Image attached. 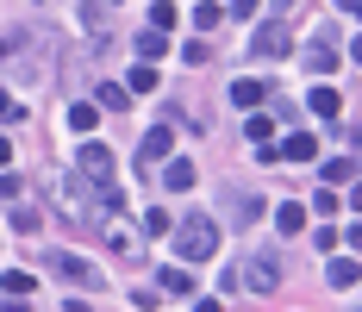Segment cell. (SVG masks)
I'll list each match as a JSON object with an SVG mask.
<instances>
[{
  "label": "cell",
  "instance_id": "obj_13",
  "mask_svg": "<svg viewBox=\"0 0 362 312\" xmlns=\"http://www.w3.org/2000/svg\"><path fill=\"white\" fill-rule=\"evenodd\" d=\"M218 19H225V6H213V0H200V6H194V25H200V37L213 32Z\"/></svg>",
  "mask_w": 362,
  "mask_h": 312
},
{
  "label": "cell",
  "instance_id": "obj_5",
  "mask_svg": "<svg viewBox=\"0 0 362 312\" xmlns=\"http://www.w3.org/2000/svg\"><path fill=\"white\" fill-rule=\"evenodd\" d=\"M169 144H175V138H169V125H150V132H144V169H156V163L169 156Z\"/></svg>",
  "mask_w": 362,
  "mask_h": 312
},
{
  "label": "cell",
  "instance_id": "obj_32",
  "mask_svg": "<svg viewBox=\"0 0 362 312\" xmlns=\"http://www.w3.org/2000/svg\"><path fill=\"white\" fill-rule=\"evenodd\" d=\"M107 6H119V0H107Z\"/></svg>",
  "mask_w": 362,
  "mask_h": 312
},
{
  "label": "cell",
  "instance_id": "obj_18",
  "mask_svg": "<svg viewBox=\"0 0 362 312\" xmlns=\"http://www.w3.org/2000/svg\"><path fill=\"white\" fill-rule=\"evenodd\" d=\"M356 175V156H331L325 163V181H350Z\"/></svg>",
  "mask_w": 362,
  "mask_h": 312
},
{
  "label": "cell",
  "instance_id": "obj_6",
  "mask_svg": "<svg viewBox=\"0 0 362 312\" xmlns=\"http://www.w3.org/2000/svg\"><path fill=\"white\" fill-rule=\"evenodd\" d=\"M337 63H344V57H337V44H325V37H319L313 50H306V69H313V75H331Z\"/></svg>",
  "mask_w": 362,
  "mask_h": 312
},
{
  "label": "cell",
  "instance_id": "obj_10",
  "mask_svg": "<svg viewBox=\"0 0 362 312\" xmlns=\"http://www.w3.org/2000/svg\"><path fill=\"white\" fill-rule=\"evenodd\" d=\"M94 119H100V106H94V100H81V106H69V132H81V138H88V132H94Z\"/></svg>",
  "mask_w": 362,
  "mask_h": 312
},
{
  "label": "cell",
  "instance_id": "obj_27",
  "mask_svg": "<svg viewBox=\"0 0 362 312\" xmlns=\"http://www.w3.org/2000/svg\"><path fill=\"white\" fill-rule=\"evenodd\" d=\"M337 13H356V19H362V0H337Z\"/></svg>",
  "mask_w": 362,
  "mask_h": 312
},
{
  "label": "cell",
  "instance_id": "obj_14",
  "mask_svg": "<svg viewBox=\"0 0 362 312\" xmlns=\"http://www.w3.org/2000/svg\"><path fill=\"white\" fill-rule=\"evenodd\" d=\"M356 262H350V256H337V262H331V287H356Z\"/></svg>",
  "mask_w": 362,
  "mask_h": 312
},
{
  "label": "cell",
  "instance_id": "obj_29",
  "mask_svg": "<svg viewBox=\"0 0 362 312\" xmlns=\"http://www.w3.org/2000/svg\"><path fill=\"white\" fill-rule=\"evenodd\" d=\"M350 207H356V212H362V181H356V194H350Z\"/></svg>",
  "mask_w": 362,
  "mask_h": 312
},
{
  "label": "cell",
  "instance_id": "obj_19",
  "mask_svg": "<svg viewBox=\"0 0 362 312\" xmlns=\"http://www.w3.org/2000/svg\"><path fill=\"white\" fill-rule=\"evenodd\" d=\"M57 269H63L69 281H94V269H88V262H75V256H57Z\"/></svg>",
  "mask_w": 362,
  "mask_h": 312
},
{
  "label": "cell",
  "instance_id": "obj_21",
  "mask_svg": "<svg viewBox=\"0 0 362 312\" xmlns=\"http://www.w3.org/2000/svg\"><path fill=\"white\" fill-rule=\"evenodd\" d=\"M150 25H156V32H169V25H175V6H169V0H156V6H150Z\"/></svg>",
  "mask_w": 362,
  "mask_h": 312
},
{
  "label": "cell",
  "instance_id": "obj_1",
  "mask_svg": "<svg viewBox=\"0 0 362 312\" xmlns=\"http://www.w3.org/2000/svg\"><path fill=\"white\" fill-rule=\"evenodd\" d=\"M175 256L181 262H213L218 256V225L206 219V212H187L175 225Z\"/></svg>",
  "mask_w": 362,
  "mask_h": 312
},
{
  "label": "cell",
  "instance_id": "obj_4",
  "mask_svg": "<svg viewBox=\"0 0 362 312\" xmlns=\"http://www.w3.org/2000/svg\"><path fill=\"white\" fill-rule=\"evenodd\" d=\"M275 281H281V269H275V262H244V287H256V294H275Z\"/></svg>",
  "mask_w": 362,
  "mask_h": 312
},
{
  "label": "cell",
  "instance_id": "obj_3",
  "mask_svg": "<svg viewBox=\"0 0 362 312\" xmlns=\"http://www.w3.org/2000/svg\"><path fill=\"white\" fill-rule=\"evenodd\" d=\"M250 50H262V57H288V25H256Z\"/></svg>",
  "mask_w": 362,
  "mask_h": 312
},
{
  "label": "cell",
  "instance_id": "obj_8",
  "mask_svg": "<svg viewBox=\"0 0 362 312\" xmlns=\"http://www.w3.org/2000/svg\"><path fill=\"white\" fill-rule=\"evenodd\" d=\"M163 181H169V194H187V187H194V163H187V156H175V163L163 169Z\"/></svg>",
  "mask_w": 362,
  "mask_h": 312
},
{
  "label": "cell",
  "instance_id": "obj_22",
  "mask_svg": "<svg viewBox=\"0 0 362 312\" xmlns=\"http://www.w3.org/2000/svg\"><path fill=\"white\" fill-rule=\"evenodd\" d=\"M144 225H150V238H163V231H169V212H163V207H150V212H144Z\"/></svg>",
  "mask_w": 362,
  "mask_h": 312
},
{
  "label": "cell",
  "instance_id": "obj_23",
  "mask_svg": "<svg viewBox=\"0 0 362 312\" xmlns=\"http://www.w3.org/2000/svg\"><path fill=\"white\" fill-rule=\"evenodd\" d=\"M100 100H107V106H132V88H112V81H107V88H100Z\"/></svg>",
  "mask_w": 362,
  "mask_h": 312
},
{
  "label": "cell",
  "instance_id": "obj_30",
  "mask_svg": "<svg viewBox=\"0 0 362 312\" xmlns=\"http://www.w3.org/2000/svg\"><path fill=\"white\" fill-rule=\"evenodd\" d=\"M6 156H13V150H6V138H0V169H6Z\"/></svg>",
  "mask_w": 362,
  "mask_h": 312
},
{
  "label": "cell",
  "instance_id": "obj_17",
  "mask_svg": "<svg viewBox=\"0 0 362 312\" xmlns=\"http://www.w3.org/2000/svg\"><path fill=\"white\" fill-rule=\"evenodd\" d=\"M269 138H275V125H269L262 112H250V144H256V150H269Z\"/></svg>",
  "mask_w": 362,
  "mask_h": 312
},
{
  "label": "cell",
  "instance_id": "obj_24",
  "mask_svg": "<svg viewBox=\"0 0 362 312\" xmlns=\"http://www.w3.org/2000/svg\"><path fill=\"white\" fill-rule=\"evenodd\" d=\"M6 200H19V181H13V175H0V207H6Z\"/></svg>",
  "mask_w": 362,
  "mask_h": 312
},
{
  "label": "cell",
  "instance_id": "obj_25",
  "mask_svg": "<svg viewBox=\"0 0 362 312\" xmlns=\"http://www.w3.org/2000/svg\"><path fill=\"white\" fill-rule=\"evenodd\" d=\"M231 19H256V0H231Z\"/></svg>",
  "mask_w": 362,
  "mask_h": 312
},
{
  "label": "cell",
  "instance_id": "obj_9",
  "mask_svg": "<svg viewBox=\"0 0 362 312\" xmlns=\"http://www.w3.org/2000/svg\"><path fill=\"white\" fill-rule=\"evenodd\" d=\"M313 112H319V119H337V112H344V94H337V88H313Z\"/></svg>",
  "mask_w": 362,
  "mask_h": 312
},
{
  "label": "cell",
  "instance_id": "obj_2",
  "mask_svg": "<svg viewBox=\"0 0 362 312\" xmlns=\"http://www.w3.org/2000/svg\"><path fill=\"white\" fill-rule=\"evenodd\" d=\"M81 175L100 181V187H112V150L107 144H81Z\"/></svg>",
  "mask_w": 362,
  "mask_h": 312
},
{
  "label": "cell",
  "instance_id": "obj_7",
  "mask_svg": "<svg viewBox=\"0 0 362 312\" xmlns=\"http://www.w3.org/2000/svg\"><path fill=\"white\" fill-rule=\"evenodd\" d=\"M275 156H293V163H313V156H319V138H313V132H293V138L281 144Z\"/></svg>",
  "mask_w": 362,
  "mask_h": 312
},
{
  "label": "cell",
  "instance_id": "obj_20",
  "mask_svg": "<svg viewBox=\"0 0 362 312\" xmlns=\"http://www.w3.org/2000/svg\"><path fill=\"white\" fill-rule=\"evenodd\" d=\"M156 281H163L169 294H187V287H194V281H187V269H163V275H156Z\"/></svg>",
  "mask_w": 362,
  "mask_h": 312
},
{
  "label": "cell",
  "instance_id": "obj_11",
  "mask_svg": "<svg viewBox=\"0 0 362 312\" xmlns=\"http://www.w3.org/2000/svg\"><path fill=\"white\" fill-rule=\"evenodd\" d=\"M231 100H238V106H250V112H256V106L269 100V88H262V81H238V88H231Z\"/></svg>",
  "mask_w": 362,
  "mask_h": 312
},
{
  "label": "cell",
  "instance_id": "obj_31",
  "mask_svg": "<svg viewBox=\"0 0 362 312\" xmlns=\"http://www.w3.org/2000/svg\"><path fill=\"white\" fill-rule=\"evenodd\" d=\"M350 57H356V63H362V37H356V44H350Z\"/></svg>",
  "mask_w": 362,
  "mask_h": 312
},
{
  "label": "cell",
  "instance_id": "obj_26",
  "mask_svg": "<svg viewBox=\"0 0 362 312\" xmlns=\"http://www.w3.org/2000/svg\"><path fill=\"white\" fill-rule=\"evenodd\" d=\"M0 119H19V100H13L6 88H0Z\"/></svg>",
  "mask_w": 362,
  "mask_h": 312
},
{
  "label": "cell",
  "instance_id": "obj_16",
  "mask_svg": "<svg viewBox=\"0 0 362 312\" xmlns=\"http://www.w3.org/2000/svg\"><path fill=\"white\" fill-rule=\"evenodd\" d=\"M132 94H156V63H138L132 69Z\"/></svg>",
  "mask_w": 362,
  "mask_h": 312
},
{
  "label": "cell",
  "instance_id": "obj_12",
  "mask_svg": "<svg viewBox=\"0 0 362 312\" xmlns=\"http://www.w3.org/2000/svg\"><path fill=\"white\" fill-rule=\"evenodd\" d=\"M275 225H281L288 238H293V231H306V207H300V200H288V207L275 212Z\"/></svg>",
  "mask_w": 362,
  "mask_h": 312
},
{
  "label": "cell",
  "instance_id": "obj_15",
  "mask_svg": "<svg viewBox=\"0 0 362 312\" xmlns=\"http://www.w3.org/2000/svg\"><path fill=\"white\" fill-rule=\"evenodd\" d=\"M163 50H169V44H163V32H156V25H150V32L138 37V57H144V63H156V57H163Z\"/></svg>",
  "mask_w": 362,
  "mask_h": 312
},
{
  "label": "cell",
  "instance_id": "obj_28",
  "mask_svg": "<svg viewBox=\"0 0 362 312\" xmlns=\"http://www.w3.org/2000/svg\"><path fill=\"white\" fill-rule=\"evenodd\" d=\"M350 243H356V250H362V212H356V231H350Z\"/></svg>",
  "mask_w": 362,
  "mask_h": 312
}]
</instances>
